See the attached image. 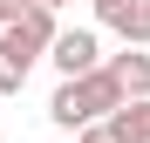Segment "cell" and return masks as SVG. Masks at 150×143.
Returning <instances> with one entry per match:
<instances>
[{"instance_id":"cell-5","label":"cell","mask_w":150,"mask_h":143,"mask_svg":"<svg viewBox=\"0 0 150 143\" xmlns=\"http://www.w3.org/2000/svg\"><path fill=\"white\" fill-rule=\"evenodd\" d=\"M109 75H116V82H123V95L137 102V95H150V55H143V48H123V55L109 61Z\"/></svg>"},{"instance_id":"cell-1","label":"cell","mask_w":150,"mask_h":143,"mask_svg":"<svg viewBox=\"0 0 150 143\" xmlns=\"http://www.w3.org/2000/svg\"><path fill=\"white\" fill-rule=\"evenodd\" d=\"M55 7H28L21 20H7L0 27V95H21V82H28V68L55 48Z\"/></svg>"},{"instance_id":"cell-4","label":"cell","mask_w":150,"mask_h":143,"mask_svg":"<svg viewBox=\"0 0 150 143\" xmlns=\"http://www.w3.org/2000/svg\"><path fill=\"white\" fill-rule=\"evenodd\" d=\"M103 136H109V143H150V95L109 109V116H103Z\"/></svg>"},{"instance_id":"cell-7","label":"cell","mask_w":150,"mask_h":143,"mask_svg":"<svg viewBox=\"0 0 150 143\" xmlns=\"http://www.w3.org/2000/svg\"><path fill=\"white\" fill-rule=\"evenodd\" d=\"M137 27H143L137 41H150V0H137Z\"/></svg>"},{"instance_id":"cell-6","label":"cell","mask_w":150,"mask_h":143,"mask_svg":"<svg viewBox=\"0 0 150 143\" xmlns=\"http://www.w3.org/2000/svg\"><path fill=\"white\" fill-rule=\"evenodd\" d=\"M28 7H34V0H0V27H7V20H21Z\"/></svg>"},{"instance_id":"cell-9","label":"cell","mask_w":150,"mask_h":143,"mask_svg":"<svg viewBox=\"0 0 150 143\" xmlns=\"http://www.w3.org/2000/svg\"><path fill=\"white\" fill-rule=\"evenodd\" d=\"M34 7H68V0H34Z\"/></svg>"},{"instance_id":"cell-3","label":"cell","mask_w":150,"mask_h":143,"mask_svg":"<svg viewBox=\"0 0 150 143\" xmlns=\"http://www.w3.org/2000/svg\"><path fill=\"white\" fill-rule=\"evenodd\" d=\"M48 61L62 68V82H68V75H89V68H103V55H96V34H89V27H62L55 48H48Z\"/></svg>"},{"instance_id":"cell-8","label":"cell","mask_w":150,"mask_h":143,"mask_svg":"<svg viewBox=\"0 0 150 143\" xmlns=\"http://www.w3.org/2000/svg\"><path fill=\"white\" fill-rule=\"evenodd\" d=\"M75 143H109V136H103V123H89V130L75 136Z\"/></svg>"},{"instance_id":"cell-2","label":"cell","mask_w":150,"mask_h":143,"mask_svg":"<svg viewBox=\"0 0 150 143\" xmlns=\"http://www.w3.org/2000/svg\"><path fill=\"white\" fill-rule=\"evenodd\" d=\"M123 102H130V95H123V82L109 75V61H103V68H89V75H68V82L55 89V102H48V116L82 136L89 123H103V116L123 109Z\"/></svg>"}]
</instances>
